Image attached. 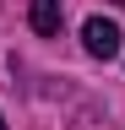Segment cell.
I'll list each match as a JSON object with an SVG mask.
<instances>
[{
  "mask_svg": "<svg viewBox=\"0 0 125 130\" xmlns=\"http://www.w3.org/2000/svg\"><path fill=\"white\" fill-rule=\"evenodd\" d=\"M0 130H6V119H0Z\"/></svg>",
  "mask_w": 125,
  "mask_h": 130,
  "instance_id": "obj_4",
  "label": "cell"
},
{
  "mask_svg": "<svg viewBox=\"0 0 125 130\" xmlns=\"http://www.w3.org/2000/svg\"><path fill=\"white\" fill-rule=\"evenodd\" d=\"M82 43H87V54H92V60H114V54H120V27H114V22H103V16H87Z\"/></svg>",
  "mask_w": 125,
  "mask_h": 130,
  "instance_id": "obj_1",
  "label": "cell"
},
{
  "mask_svg": "<svg viewBox=\"0 0 125 130\" xmlns=\"http://www.w3.org/2000/svg\"><path fill=\"white\" fill-rule=\"evenodd\" d=\"M27 22H33V32H38V38H60L65 11H60V0H33V6H27Z\"/></svg>",
  "mask_w": 125,
  "mask_h": 130,
  "instance_id": "obj_2",
  "label": "cell"
},
{
  "mask_svg": "<svg viewBox=\"0 0 125 130\" xmlns=\"http://www.w3.org/2000/svg\"><path fill=\"white\" fill-rule=\"evenodd\" d=\"M114 6H125V0H114Z\"/></svg>",
  "mask_w": 125,
  "mask_h": 130,
  "instance_id": "obj_3",
  "label": "cell"
}]
</instances>
